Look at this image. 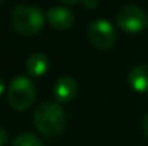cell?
Masks as SVG:
<instances>
[{
    "mask_svg": "<svg viewBox=\"0 0 148 146\" xmlns=\"http://www.w3.org/2000/svg\"><path fill=\"white\" fill-rule=\"evenodd\" d=\"M33 122L43 135L56 136L66 126V110L58 102H43L35 109Z\"/></svg>",
    "mask_w": 148,
    "mask_h": 146,
    "instance_id": "cell-1",
    "label": "cell"
},
{
    "mask_svg": "<svg viewBox=\"0 0 148 146\" xmlns=\"http://www.w3.org/2000/svg\"><path fill=\"white\" fill-rule=\"evenodd\" d=\"M13 27L22 35H33L39 32L45 23V14L40 7L29 3H20L10 12Z\"/></svg>",
    "mask_w": 148,
    "mask_h": 146,
    "instance_id": "cell-2",
    "label": "cell"
},
{
    "mask_svg": "<svg viewBox=\"0 0 148 146\" xmlns=\"http://www.w3.org/2000/svg\"><path fill=\"white\" fill-rule=\"evenodd\" d=\"M35 96H36V89L30 77L25 75H17L10 80V85L7 89V97H9L10 105L14 109L23 110L29 107L33 103Z\"/></svg>",
    "mask_w": 148,
    "mask_h": 146,
    "instance_id": "cell-3",
    "label": "cell"
},
{
    "mask_svg": "<svg viewBox=\"0 0 148 146\" xmlns=\"http://www.w3.org/2000/svg\"><path fill=\"white\" fill-rule=\"evenodd\" d=\"M116 24L130 33H137L148 26V16L141 6L125 4L115 14Z\"/></svg>",
    "mask_w": 148,
    "mask_h": 146,
    "instance_id": "cell-4",
    "label": "cell"
},
{
    "mask_svg": "<svg viewBox=\"0 0 148 146\" xmlns=\"http://www.w3.org/2000/svg\"><path fill=\"white\" fill-rule=\"evenodd\" d=\"M88 37L94 46L99 49H109L114 46L116 40V30L114 24L106 19H94L86 29Z\"/></svg>",
    "mask_w": 148,
    "mask_h": 146,
    "instance_id": "cell-5",
    "label": "cell"
},
{
    "mask_svg": "<svg viewBox=\"0 0 148 146\" xmlns=\"http://www.w3.org/2000/svg\"><path fill=\"white\" fill-rule=\"evenodd\" d=\"M48 20L52 26L58 27V29H68L72 26L75 16L72 13V10L63 4H56L52 6L48 10Z\"/></svg>",
    "mask_w": 148,
    "mask_h": 146,
    "instance_id": "cell-6",
    "label": "cell"
},
{
    "mask_svg": "<svg viewBox=\"0 0 148 146\" xmlns=\"http://www.w3.org/2000/svg\"><path fill=\"white\" fill-rule=\"evenodd\" d=\"M78 92V85L76 80L71 76H62L56 80L55 86H53V95L56 97L58 102H69L76 96Z\"/></svg>",
    "mask_w": 148,
    "mask_h": 146,
    "instance_id": "cell-7",
    "label": "cell"
},
{
    "mask_svg": "<svg viewBox=\"0 0 148 146\" xmlns=\"http://www.w3.org/2000/svg\"><path fill=\"white\" fill-rule=\"evenodd\" d=\"M127 79H128V83L131 85L132 89H135L137 92L148 93V65L147 63L135 65L128 72Z\"/></svg>",
    "mask_w": 148,
    "mask_h": 146,
    "instance_id": "cell-8",
    "label": "cell"
},
{
    "mask_svg": "<svg viewBox=\"0 0 148 146\" xmlns=\"http://www.w3.org/2000/svg\"><path fill=\"white\" fill-rule=\"evenodd\" d=\"M49 66V57L43 52L32 53L26 60V69L32 76H40L46 72Z\"/></svg>",
    "mask_w": 148,
    "mask_h": 146,
    "instance_id": "cell-9",
    "label": "cell"
},
{
    "mask_svg": "<svg viewBox=\"0 0 148 146\" xmlns=\"http://www.w3.org/2000/svg\"><path fill=\"white\" fill-rule=\"evenodd\" d=\"M12 146H45L43 142L32 132H22L16 135Z\"/></svg>",
    "mask_w": 148,
    "mask_h": 146,
    "instance_id": "cell-10",
    "label": "cell"
},
{
    "mask_svg": "<svg viewBox=\"0 0 148 146\" xmlns=\"http://www.w3.org/2000/svg\"><path fill=\"white\" fill-rule=\"evenodd\" d=\"M7 139H9L7 130H6L3 126H0V146L3 145V143H6V142H7Z\"/></svg>",
    "mask_w": 148,
    "mask_h": 146,
    "instance_id": "cell-11",
    "label": "cell"
},
{
    "mask_svg": "<svg viewBox=\"0 0 148 146\" xmlns=\"http://www.w3.org/2000/svg\"><path fill=\"white\" fill-rule=\"evenodd\" d=\"M81 3H82L84 6H86V7H97V6H98V1H97V0H91V1H89V0H84V1H81Z\"/></svg>",
    "mask_w": 148,
    "mask_h": 146,
    "instance_id": "cell-12",
    "label": "cell"
},
{
    "mask_svg": "<svg viewBox=\"0 0 148 146\" xmlns=\"http://www.w3.org/2000/svg\"><path fill=\"white\" fill-rule=\"evenodd\" d=\"M143 129H144L145 135L148 136V113L144 116V119H143Z\"/></svg>",
    "mask_w": 148,
    "mask_h": 146,
    "instance_id": "cell-13",
    "label": "cell"
},
{
    "mask_svg": "<svg viewBox=\"0 0 148 146\" xmlns=\"http://www.w3.org/2000/svg\"><path fill=\"white\" fill-rule=\"evenodd\" d=\"M3 90H4V82H3V79L0 77V95L3 93Z\"/></svg>",
    "mask_w": 148,
    "mask_h": 146,
    "instance_id": "cell-14",
    "label": "cell"
},
{
    "mask_svg": "<svg viewBox=\"0 0 148 146\" xmlns=\"http://www.w3.org/2000/svg\"><path fill=\"white\" fill-rule=\"evenodd\" d=\"M1 3H3V0H0V4H1Z\"/></svg>",
    "mask_w": 148,
    "mask_h": 146,
    "instance_id": "cell-15",
    "label": "cell"
}]
</instances>
